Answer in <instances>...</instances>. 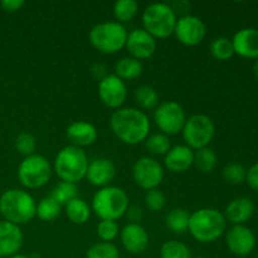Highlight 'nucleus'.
Returning a JSON list of instances; mask_svg holds the SVG:
<instances>
[{"label":"nucleus","instance_id":"5","mask_svg":"<svg viewBox=\"0 0 258 258\" xmlns=\"http://www.w3.org/2000/svg\"><path fill=\"white\" fill-rule=\"evenodd\" d=\"M87 154L83 149L67 145L58 151L54 159V171L58 178L66 183L77 184L86 178L88 169Z\"/></svg>","mask_w":258,"mask_h":258},{"label":"nucleus","instance_id":"9","mask_svg":"<svg viewBox=\"0 0 258 258\" xmlns=\"http://www.w3.org/2000/svg\"><path fill=\"white\" fill-rule=\"evenodd\" d=\"M216 126L209 116L198 113L186 118L181 130L185 145L191 150L207 148L214 138Z\"/></svg>","mask_w":258,"mask_h":258},{"label":"nucleus","instance_id":"17","mask_svg":"<svg viewBox=\"0 0 258 258\" xmlns=\"http://www.w3.org/2000/svg\"><path fill=\"white\" fill-rule=\"evenodd\" d=\"M116 176V166L110 159L98 158L88 164L86 179L88 183L97 188L108 186Z\"/></svg>","mask_w":258,"mask_h":258},{"label":"nucleus","instance_id":"14","mask_svg":"<svg viewBox=\"0 0 258 258\" xmlns=\"http://www.w3.org/2000/svg\"><path fill=\"white\" fill-rule=\"evenodd\" d=\"M125 47L131 54L130 57L143 60L149 59L155 54L158 44L153 35L149 34L143 28H138V29L131 30L127 34Z\"/></svg>","mask_w":258,"mask_h":258},{"label":"nucleus","instance_id":"43","mask_svg":"<svg viewBox=\"0 0 258 258\" xmlns=\"http://www.w3.org/2000/svg\"><path fill=\"white\" fill-rule=\"evenodd\" d=\"M170 7H171V9L174 10V13H175V14H178V13L186 12L190 5H189L186 2H179V3H173Z\"/></svg>","mask_w":258,"mask_h":258},{"label":"nucleus","instance_id":"46","mask_svg":"<svg viewBox=\"0 0 258 258\" xmlns=\"http://www.w3.org/2000/svg\"><path fill=\"white\" fill-rule=\"evenodd\" d=\"M194 258H206V257H203V256H198V257H194Z\"/></svg>","mask_w":258,"mask_h":258},{"label":"nucleus","instance_id":"15","mask_svg":"<svg viewBox=\"0 0 258 258\" xmlns=\"http://www.w3.org/2000/svg\"><path fill=\"white\" fill-rule=\"evenodd\" d=\"M227 247L236 256H247L256 246V237L248 227L236 224L226 234Z\"/></svg>","mask_w":258,"mask_h":258},{"label":"nucleus","instance_id":"31","mask_svg":"<svg viewBox=\"0 0 258 258\" xmlns=\"http://www.w3.org/2000/svg\"><path fill=\"white\" fill-rule=\"evenodd\" d=\"M209 50H211L212 57L216 58L217 60H228L234 54L232 40L226 37H219L212 40Z\"/></svg>","mask_w":258,"mask_h":258},{"label":"nucleus","instance_id":"12","mask_svg":"<svg viewBox=\"0 0 258 258\" xmlns=\"http://www.w3.org/2000/svg\"><path fill=\"white\" fill-rule=\"evenodd\" d=\"M206 34V24L201 18L196 17V15L186 14L176 20L174 35L181 44L188 45V47H196L203 42Z\"/></svg>","mask_w":258,"mask_h":258},{"label":"nucleus","instance_id":"10","mask_svg":"<svg viewBox=\"0 0 258 258\" xmlns=\"http://www.w3.org/2000/svg\"><path fill=\"white\" fill-rule=\"evenodd\" d=\"M154 121L161 134L166 136L181 133L186 115L184 108L175 101H165L159 103L154 111Z\"/></svg>","mask_w":258,"mask_h":258},{"label":"nucleus","instance_id":"16","mask_svg":"<svg viewBox=\"0 0 258 258\" xmlns=\"http://www.w3.org/2000/svg\"><path fill=\"white\" fill-rule=\"evenodd\" d=\"M121 243L131 254H140L149 247V234L140 223L126 224L120 232Z\"/></svg>","mask_w":258,"mask_h":258},{"label":"nucleus","instance_id":"1","mask_svg":"<svg viewBox=\"0 0 258 258\" xmlns=\"http://www.w3.org/2000/svg\"><path fill=\"white\" fill-rule=\"evenodd\" d=\"M110 126L116 138L126 145H138L148 139L150 120L135 107H121L112 113Z\"/></svg>","mask_w":258,"mask_h":258},{"label":"nucleus","instance_id":"40","mask_svg":"<svg viewBox=\"0 0 258 258\" xmlns=\"http://www.w3.org/2000/svg\"><path fill=\"white\" fill-rule=\"evenodd\" d=\"M25 2L24 0H3L0 3V7L3 8V10H5L7 13H15L18 10L22 9L24 7Z\"/></svg>","mask_w":258,"mask_h":258},{"label":"nucleus","instance_id":"28","mask_svg":"<svg viewBox=\"0 0 258 258\" xmlns=\"http://www.w3.org/2000/svg\"><path fill=\"white\" fill-rule=\"evenodd\" d=\"M146 150L149 154L155 156H165L168 151L171 149V143L169 136L164 135V134H153L149 135L148 139L145 140Z\"/></svg>","mask_w":258,"mask_h":258},{"label":"nucleus","instance_id":"18","mask_svg":"<svg viewBox=\"0 0 258 258\" xmlns=\"http://www.w3.org/2000/svg\"><path fill=\"white\" fill-rule=\"evenodd\" d=\"M23 232L19 226L0 221V257H12L23 247Z\"/></svg>","mask_w":258,"mask_h":258},{"label":"nucleus","instance_id":"39","mask_svg":"<svg viewBox=\"0 0 258 258\" xmlns=\"http://www.w3.org/2000/svg\"><path fill=\"white\" fill-rule=\"evenodd\" d=\"M126 216L130 223H139L144 218V209L138 204H133V206H128Z\"/></svg>","mask_w":258,"mask_h":258},{"label":"nucleus","instance_id":"27","mask_svg":"<svg viewBox=\"0 0 258 258\" xmlns=\"http://www.w3.org/2000/svg\"><path fill=\"white\" fill-rule=\"evenodd\" d=\"M135 101L141 108L144 110H155L159 105V96L158 92L154 87L148 85L139 86L135 90Z\"/></svg>","mask_w":258,"mask_h":258},{"label":"nucleus","instance_id":"2","mask_svg":"<svg viewBox=\"0 0 258 258\" xmlns=\"http://www.w3.org/2000/svg\"><path fill=\"white\" fill-rule=\"evenodd\" d=\"M227 219L222 212L214 208H201L193 212L189 218L188 231L201 243H212L226 232Z\"/></svg>","mask_w":258,"mask_h":258},{"label":"nucleus","instance_id":"22","mask_svg":"<svg viewBox=\"0 0 258 258\" xmlns=\"http://www.w3.org/2000/svg\"><path fill=\"white\" fill-rule=\"evenodd\" d=\"M254 212V204L252 199L241 197L236 198L227 206L226 208V219L236 226V224H243L248 221Z\"/></svg>","mask_w":258,"mask_h":258},{"label":"nucleus","instance_id":"34","mask_svg":"<svg viewBox=\"0 0 258 258\" xmlns=\"http://www.w3.org/2000/svg\"><path fill=\"white\" fill-rule=\"evenodd\" d=\"M86 258H120V252L115 244L101 242L87 249Z\"/></svg>","mask_w":258,"mask_h":258},{"label":"nucleus","instance_id":"4","mask_svg":"<svg viewBox=\"0 0 258 258\" xmlns=\"http://www.w3.org/2000/svg\"><path fill=\"white\" fill-rule=\"evenodd\" d=\"M130 201L123 189L108 185L96 191L92 198L91 211L95 212L101 221H117L126 214Z\"/></svg>","mask_w":258,"mask_h":258},{"label":"nucleus","instance_id":"32","mask_svg":"<svg viewBox=\"0 0 258 258\" xmlns=\"http://www.w3.org/2000/svg\"><path fill=\"white\" fill-rule=\"evenodd\" d=\"M160 258H193L190 248L176 239L165 242L160 248Z\"/></svg>","mask_w":258,"mask_h":258},{"label":"nucleus","instance_id":"36","mask_svg":"<svg viewBox=\"0 0 258 258\" xmlns=\"http://www.w3.org/2000/svg\"><path fill=\"white\" fill-rule=\"evenodd\" d=\"M247 176V170L244 169V166H242L241 164L232 163L228 164L226 168L223 169V178L227 183L229 184H241L246 180Z\"/></svg>","mask_w":258,"mask_h":258},{"label":"nucleus","instance_id":"29","mask_svg":"<svg viewBox=\"0 0 258 258\" xmlns=\"http://www.w3.org/2000/svg\"><path fill=\"white\" fill-rule=\"evenodd\" d=\"M139 4L135 0H118L113 4V15L117 23H127L136 17Z\"/></svg>","mask_w":258,"mask_h":258},{"label":"nucleus","instance_id":"20","mask_svg":"<svg viewBox=\"0 0 258 258\" xmlns=\"http://www.w3.org/2000/svg\"><path fill=\"white\" fill-rule=\"evenodd\" d=\"M234 53L243 58H258V29L244 28L232 39Z\"/></svg>","mask_w":258,"mask_h":258},{"label":"nucleus","instance_id":"26","mask_svg":"<svg viewBox=\"0 0 258 258\" xmlns=\"http://www.w3.org/2000/svg\"><path fill=\"white\" fill-rule=\"evenodd\" d=\"M62 206L57 203L52 197H45L37 204L35 216L43 222H53L60 216Z\"/></svg>","mask_w":258,"mask_h":258},{"label":"nucleus","instance_id":"42","mask_svg":"<svg viewBox=\"0 0 258 258\" xmlns=\"http://www.w3.org/2000/svg\"><path fill=\"white\" fill-rule=\"evenodd\" d=\"M91 73H92V76L96 80L101 81L107 76V68H106V66L102 64V63H95V64L91 67Z\"/></svg>","mask_w":258,"mask_h":258},{"label":"nucleus","instance_id":"11","mask_svg":"<svg viewBox=\"0 0 258 258\" xmlns=\"http://www.w3.org/2000/svg\"><path fill=\"white\" fill-rule=\"evenodd\" d=\"M133 178L136 185L146 191L156 189L164 179V169L156 159L143 156L138 159L133 166Z\"/></svg>","mask_w":258,"mask_h":258},{"label":"nucleus","instance_id":"3","mask_svg":"<svg viewBox=\"0 0 258 258\" xmlns=\"http://www.w3.org/2000/svg\"><path fill=\"white\" fill-rule=\"evenodd\" d=\"M35 212L37 203L34 198L23 189H8L0 197V213L4 221L22 226L34 218Z\"/></svg>","mask_w":258,"mask_h":258},{"label":"nucleus","instance_id":"35","mask_svg":"<svg viewBox=\"0 0 258 258\" xmlns=\"http://www.w3.org/2000/svg\"><path fill=\"white\" fill-rule=\"evenodd\" d=\"M14 146L18 153L22 154V155H24L27 158V156L35 154V150H37V140H35V138L32 134L22 133L15 139Z\"/></svg>","mask_w":258,"mask_h":258},{"label":"nucleus","instance_id":"24","mask_svg":"<svg viewBox=\"0 0 258 258\" xmlns=\"http://www.w3.org/2000/svg\"><path fill=\"white\" fill-rule=\"evenodd\" d=\"M66 216L72 222L73 224H85L91 217V207L88 206L87 202L78 198H75L70 203L66 204Z\"/></svg>","mask_w":258,"mask_h":258},{"label":"nucleus","instance_id":"44","mask_svg":"<svg viewBox=\"0 0 258 258\" xmlns=\"http://www.w3.org/2000/svg\"><path fill=\"white\" fill-rule=\"evenodd\" d=\"M253 72H254V75H256V77L258 78V58H257L256 63H254V66H253Z\"/></svg>","mask_w":258,"mask_h":258},{"label":"nucleus","instance_id":"21","mask_svg":"<svg viewBox=\"0 0 258 258\" xmlns=\"http://www.w3.org/2000/svg\"><path fill=\"white\" fill-rule=\"evenodd\" d=\"M164 164L173 173H184L194 164V150L186 145H176L168 151Z\"/></svg>","mask_w":258,"mask_h":258},{"label":"nucleus","instance_id":"38","mask_svg":"<svg viewBox=\"0 0 258 258\" xmlns=\"http://www.w3.org/2000/svg\"><path fill=\"white\" fill-rule=\"evenodd\" d=\"M166 204V197L161 190L156 189H151L148 190L145 194V206L150 212L158 213V212L163 211L164 207Z\"/></svg>","mask_w":258,"mask_h":258},{"label":"nucleus","instance_id":"30","mask_svg":"<svg viewBox=\"0 0 258 258\" xmlns=\"http://www.w3.org/2000/svg\"><path fill=\"white\" fill-rule=\"evenodd\" d=\"M203 173H211L217 165V154L213 149L203 148L194 151V164Z\"/></svg>","mask_w":258,"mask_h":258},{"label":"nucleus","instance_id":"8","mask_svg":"<svg viewBox=\"0 0 258 258\" xmlns=\"http://www.w3.org/2000/svg\"><path fill=\"white\" fill-rule=\"evenodd\" d=\"M50 176L52 166L49 161L38 154L24 158L18 166V179L28 189L42 188L50 180Z\"/></svg>","mask_w":258,"mask_h":258},{"label":"nucleus","instance_id":"33","mask_svg":"<svg viewBox=\"0 0 258 258\" xmlns=\"http://www.w3.org/2000/svg\"><path fill=\"white\" fill-rule=\"evenodd\" d=\"M50 197H52L59 206H66V204L70 203V202L73 201L75 198H78V186L73 183L60 181V183L53 189Z\"/></svg>","mask_w":258,"mask_h":258},{"label":"nucleus","instance_id":"25","mask_svg":"<svg viewBox=\"0 0 258 258\" xmlns=\"http://www.w3.org/2000/svg\"><path fill=\"white\" fill-rule=\"evenodd\" d=\"M190 214L184 208H173L165 216V224L171 232L181 234L188 231Z\"/></svg>","mask_w":258,"mask_h":258},{"label":"nucleus","instance_id":"6","mask_svg":"<svg viewBox=\"0 0 258 258\" xmlns=\"http://www.w3.org/2000/svg\"><path fill=\"white\" fill-rule=\"evenodd\" d=\"M176 14L166 3H153L143 13L144 30L154 38L165 39L174 34L176 25Z\"/></svg>","mask_w":258,"mask_h":258},{"label":"nucleus","instance_id":"45","mask_svg":"<svg viewBox=\"0 0 258 258\" xmlns=\"http://www.w3.org/2000/svg\"><path fill=\"white\" fill-rule=\"evenodd\" d=\"M9 258H29V257L24 256V254H20V253H17V254H14V256H12V257H9Z\"/></svg>","mask_w":258,"mask_h":258},{"label":"nucleus","instance_id":"41","mask_svg":"<svg viewBox=\"0 0 258 258\" xmlns=\"http://www.w3.org/2000/svg\"><path fill=\"white\" fill-rule=\"evenodd\" d=\"M246 181L248 183L249 188L258 190V163L252 165L249 170H247Z\"/></svg>","mask_w":258,"mask_h":258},{"label":"nucleus","instance_id":"7","mask_svg":"<svg viewBox=\"0 0 258 258\" xmlns=\"http://www.w3.org/2000/svg\"><path fill=\"white\" fill-rule=\"evenodd\" d=\"M127 30L117 22H102L93 25L88 39L93 48L105 54H113L122 49L127 39Z\"/></svg>","mask_w":258,"mask_h":258},{"label":"nucleus","instance_id":"19","mask_svg":"<svg viewBox=\"0 0 258 258\" xmlns=\"http://www.w3.org/2000/svg\"><path fill=\"white\" fill-rule=\"evenodd\" d=\"M66 136L70 141V145L83 149L96 143L98 138V131L95 125L87 121H75L67 127Z\"/></svg>","mask_w":258,"mask_h":258},{"label":"nucleus","instance_id":"23","mask_svg":"<svg viewBox=\"0 0 258 258\" xmlns=\"http://www.w3.org/2000/svg\"><path fill=\"white\" fill-rule=\"evenodd\" d=\"M143 73V63L141 60L136 59L133 57H123L116 63L115 73L120 80L125 81H134L139 78Z\"/></svg>","mask_w":258,"mask_h":258},{"label":"nucleus","instance_id":"13","mask_svg":"<svg viewBox=\"0 0 258 258\" xmlns=\"http://www.w3.org/2000/svg\"><path fill=\"white\" fill-rule=\"evenodd\" d=\"M98 97L110 108H121L127 98V87L116 75H107L98 83Z\"/></svg>","mask_w":258,"mask_h":258},{"label":"nucleus","instance_id":"37","mask_svg":"<svg viewBox=\"0 0 258 258\" xmlns=\"http://www.w3.org/2000/svg\"><path fill=\"white\" fill-rule=\"evenodd\" d=\"M96 232H97V237L101 241L106 242V243H111L118 236L120 228H118V224L115 221H101L97 224Z\"/></svg>","mask_w":258,"mask_h":258}]
</instances>
